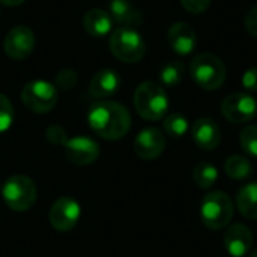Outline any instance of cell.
<instances>
[{
  "instance_id": "ac0fdd59",
  "label": "cell",
  "mask_w": 257,
  "mask_h": 257,
  "mask_svg": "<svg viewBox=\"0 0 257 257\" xmlns=\"http://www.w3.org/2000/svg\"><path fill=\"white\" fill-rule=\"evenodd\" d=\"M111 24H113V20L110 14L99 8L87 11L83 17V26L86 32L92 36L101 38V36L108 35V32L111 30Z\"/></svg>"
},
{
  "instance_id": "44dd1931",
  "label": "cell",
  "mask_w": 257,
  "mask_h": 257,
  "mask_svg": "<svg viewBox=\"0 0 257 257\" xmlns=\"http://www.w3.org/2000/svg\"><path fill=\"white\" fill-rule=\"evenodd\" d=\"M224 170L227 173V176H230L232 179L236 181H242L245 178H248L253 172L251 163L241 155H232L226 160L224 164Z\"/></svg>"
},
{
  "instance_id": "f1b7e54d",
  "label": "cell",
  "mask_w": 257,
  "mask_h": 257,
  "mask_svg": "<svg viewBox=\"0 0 257 257\" xmlns=\"http://www.w3.org/2000/svg\"><path fill=\"white\" fill-rule=\"evenodd\" d=\"M242 86L248 92H257V66L247 69L242 75Z\"/></svg>"
},
{
  "instance_id": "603a6c76",
  "label": "cell",
  "mask_w": 257,
  "mask_h": 257,
  "mask_svg": "<svg viewBox=\"0 0 257 257\" xmlns=\"http://www.w3.org/2000/svg\"><path fill=\"white\" fill-rule=\"evenodd\" d=\"M164 131L173 139H181L188 131V120L181 113H172L164 119Z\"/></svg>"
},
{
  "instance_id": "d6986e66",
  "label": "cell",
  "mask_w": 257,
  "mask_h": 257,
  "mask_svg": "<svg viewBox=\"0 0 257 257\" xmlns=\"http://www.w3.org/2000/svg\"><path fill=\"white\" fill-rule=\"evenodd\" d=\"M236 206L242 217L257 220V182L242 187L236 196Z\"/></svg>"
},
{
  "instance_id": "4fadbf2b",
  "label": "cell",
  "mask_w": 257,
  "mask_h": 257,
  "mask_svg": "<svg viewBox=\"0 0 257 257\" xmlns=\"http://www.w3.org/2000/svg\"><path fill=\"white\" fill-rule=\"evenodd\" d=\"M167 41L170 48L181 56L193 53L197 45V36L194 29L184 21H178L170 26L167 32Z\"/></svg>"
},
{
  "instance_id": "ba28073f",
  "label": "cell",
  "mask_w": 257,
  "mask_h": 257,
  "mask_svg": "<svg viewBox=\"0 0 257 257\" xmlns=\"http://www.w3.org/2000/svg\"><path fill=\"white\" fill-rule=\"evenodd\" d=\"M80 217H81V208H80L78 202L69 196L59 197L53 203V206L48 212L50 224L57 232L72 230L77 226Z\"/></svg>"
},
{
  "instance_id": "2e32d148",
  "label": "cell",
  "mask_w": 257,
  "mask_h": 257,
  "mask_svg": "<svg viewBox=\"0 0 257 257\" xmlns=\"http://www.w3.org/2000/svg\"><path fill=\"white\" fill-rule=\"evenodd\" d=\"M110 17L120 27L136 29L143 23L140 9L131 0H110Z\"/></svg>"
},
{
  "instance_id": "30bf717a",
  "label": "cell",
  "mask_w": 257,
  "mask_h": 257,
  "mask_svg": "<svg viewBox=\"0 0 257 257\" xmlns=\"http://www.w3.org/2000/svg\"><path fill=\"white\" fill-rule=\"evenodd\" d=\"M65 157L75 166H90L99 158V145L89 136H77L66 142Z\"/></svg>"
},
{
  "instance_id": "7402d4cb",
  "label": "cell",
  "mask_w": 257,
  "mask_h": 257,
  "mask_svg": "<svg viewBox=\"0 0 257 257\" xmlns=\"http://www.w3.org/2000/svg\"><path fill=\"white\" fill-rule=\"evenodd\" d=\"M184 74H185V68H184V65L181 62H178V60L167 62L160 71V81L164 86L173 87V86H178L182 81Z\"/></svg>"
},
{
  "instance_id": "f546056e",
  "label": "cell",
  "mask_w": 257,
  "mask_h": 257,
  "mask_svg": "<svg viewBox=\"0 0 257 257\" xmlns=\"http://www.w3.org/2000/svg\"><path fill=\"white\" fill-rule=\"evenodd\" d=\"M245 29L251 36L257 38V6L248 11L245 17Z\"/></svg>"
},
{
  "instance_id": "9a60e30c",
  "label": "cell",
  "mask_w": 257,
  "mask_h": 257,
  "mask_svg": "<svg viewBox=\"0 0 257 257\" xmlns=\"http://www.w3.org/2000/svg\"><path fill=\"white\" fill-rule=\"evenodd\" d=\"M223 244L232 257H244L253 245L251 230L245 224H233L224 233Z\"/></svg>"
},
{
  "instance_id": "ffe728a7",
  "label": "cell",
  "mask_w": 257,
  "mask_h": 257,
  "mask_svg": "<svg viewBox=\"0 0 257 257\" xmlns=\"http://www.w3.org/2000/svg\"><path fill=\"white\" fill-rule=\"evenodd\" d=\"M193 179L196 185L202 190H209L218 179V170L214 164L202 161L194 167Z\"/></svg>"
},
{
  "instance_id": "8992f818",
  "label": "cell",
  "mask_w": 257,
  "mask_h": 257,
  "mask_svg": "<svg viewBox=\"0 0 257 257\" xmlns=\"http://www.w3.org/2000/svg\"><path fill=\"white\" fill-rule=\"evenodd\" d=\"M110 51L125 63H137L146 53V44L136 29L119 27L110 36Z\"/></svg>"
},
{
  "instance_id": "52a82bcc",
  "label": "cell",
  "mask_w": 257,
  "mask_h": 257,
  "mask_svg": "<svg viewBox=\"0 0 257 257\" xmlns=\"http://www.w3.org/2000/svg\"><path fill=\"white\" fill-rule=\"evenodd\" d=\"M23 104L33 113H48L57 104V89L48 81H29L21 90Z\"/></svg>"
},
{
  "instance_id": "e0dca14e",
  "label": "cell",
  "mask_w": 257,
  "mask_h": 257,
  "mask_svg": "<svg viewBox=\"0 0 257 257\" xmlns=\"http://www.w3.org/2000/svg\"><path fill=\"white\" fill-rule=\"evenodd\" d=\"M120 87V75L110 68L99 69L90 80L89 92L95 98L113 96Z\"/></svg>"
},
{
  "instance_id": "5b68a950",
  "label": "cell",
  "mask_w": 257,
  "mask_h": 257,
  "mask_svg": "<svg viewBox=\"0 0 257 257\" xmlns=\"http://www.w3.org/2000/svg\"><path fill=\"white\" fill-rule=\"evenodd\" d=\"M233 202L223 191H212L206 194L200 205L202 223L211 230H220L233 218Z\"/></svg>"
},
{
  "instance_id": "d4e9b609",
  "label": "cell",
  "mask_w": 257,
  "mask_h": 257,
  "mask_svg": "<svg viewBox=\"0 0 257 257\" xmlns=\"http://www.w3.org/2000/svg\"><path fill=\"white\" fill-rule=\"evenodd\" d=\"M14 122V107L11 101L0 93V133H5L11 128Z\"/></svg>"
},
{
  "instance_id": "277c9868",
  "label": "cell",
  "mask_w": 257,
  "mask_h": 257,
  "mask_svg": "<svg viewBox=\"0 0 257 257\" xmlns=\"http://www.w3.org/2000/svg\"><path fill=\"white\" fill-rule=\"evenodd\" d=\"M2 197L9 209L14 212L29 211L38 197L35 182L26 175H14L2 185Z\"/></svg>"
},
{
  "instance_id": "3957f363",
  "label": "cell",
  "mask_w": 257,
  "mask_h": 257,
  "mask_svg": "<svg viewBox=\"0 0 257 257\" xmlns=\"http://www.w3.org/2000/svg\"><path fill=\"white\" fill-rule=\"evenodd\" d=\"M191 78L205 90H217L226 81V65L212 53H202L190 63Z\"/></svg>"
},
{
  "instance_id": "7a4b0ae2",
  "label": "cell",
  "mask_w": 257,
  "mask_h": 257,
  "mask_svg": "<svg viewBox=\"0 0 257 257\" xmlns=\"http://www.w3.org/2000/svg\"><path fill=\"white\" fill-rule=\"evenodd\" d=\"M134 107L140 117L155 122L166 116L169 110V98L163 86L155 81H145L136 89Z\"/></svg>"
},
{
  "instance_id": "4316f807",
  "label": "cell",
  "mask_w": 257,
  "mask_h": 257,
  "mask_svg": "<svg viewBox=\"0 0 257 257\" xmlns=\"http://www.w3.org/2000/svg\"><path fill=\"white\" fill-rule=\"evenodd\" d=\"M45 137L51 145H62V146H65L66 142L69 140L65 128L60 125H50L45 130Z\"/></svg>"
},
{
  "instance_id": "4dcf8cb0",
  "label": "cell",
  "mask_w": 257,
  "mask_h": 257,
  "mask_svg": "<svg viewBox=\"0 0 257 257\" xmlns=\"http://www.w3.org/2000/svg\"><path fill=\"white\" fill-rule=\"evenodd\" d=\"M3 5H6V6H18V5H21L23 2H26V0H0Z\"/></svg>"
},
{
  "instance_id": "7c38bea8",
  "label": "cell",
  "mask_w": 257,
  "mask_h": 257,
  "mask_svg": "<svg viewBox=\"0 0 257 257\" xmlns=\"http://www.w3.org/2000/svg\"><path fill=\"white\" fill-rule=\"evenodd\" d=\"M166 148V137L158 128L149 126L142 130L134 140V152L139 158L151 161L158 158Z\"/></svg>"
},
{
  "instance_id": "1f68e13d",
  "label": "cell",
  "mask_w": 257,
  "mask_h": 257,
  "mask_svg": "<svg viewBox=\"0 0 257 257\" xmlns=\"http://www.w3.org/2000/svg\"><path fill=\"white\" fill-rule=\"evenodd\" d=\"M251 257H257V250L253 253V254H251Z\"/></svg>"
},
{
  "instance_id": "83f0119b",
  "label": "cell",
  "mask_w": 257,
  "mask_h": 257,
  "mask_svg": "<svg viewBox=\"0 0 257 257\" xmlns=\"http://www.w3.org/2000/svg\"><path fill=\"white\" fill-rule=\"evenodd\" d=\"M181 3L191 14H203L209 8L211 0H181Z\"/></svg>"
},
{
  "instance_id": "6da1fadb",
  "label": "cell",
  "mask_w": 257,
  "mask_h": 257,
  "mask_svg": "<svg viewBox=\"0 0 257 257\" xmlns=\"http://www.w3.org/2000/svg\"><path fill=\"white\" fill-rule=\"evenodd\" d=\"M93 133L105 140H120L131 128V114L123 104L116 101H99L87 114Z\"/></svg>"
},
{
  "instance_id": "5bb4252c",
  "label": "cell",
  "mask_w": 257,
  "mask_h": 257,
  "mask_svg": "<svg viewBox=\"0 0 257 257\" xmlns=\"http://www.w3.org/2000/svg\"><path fill=\"white\" fill-rule=\"evenodd\" d=\"M194 143L203 151H214L221 142V131L217 122L211 117H200L191 128Z\"/></svg>"
},
{
  "instance_id": "484cf974",
  "label": "cell",
  "mask_w": 257,
  "mask_h": 257,
  "mask_svg": "<svg viewBox=\"0 0 257 257\" xmlns=\"http://www.w3.org/2000/svg\"><path fill=\"white\" fill-rule=\"evenodd\" d=\"M77 81L78 75L74 69H62L56 75V86L62 90H71L72 87H75Z\"/></svg>"
},
{
  "instance_id": "9c48e42d",
  "label": "cell",
  "mask_w": 257,
  "mask_h": 257,
  "mask_svg": "<svg viewBox=\"0 0 257 257\" xmlns=\"http://www.w3.org/2000/svg\"><path fill=\"white\" fill-rule=\"evenodd\" d=\"M221 113L232 123H247L256 117V99L248 93H232L223 101Z\"/></svg>"
},
{
  "instance_id": "8fae6325",
  "label": "cell",
  "mask_w": 257,
  "mask_h": 257,
  "mask_svg": "<svg viewBox=\"0 0 257 257\" xmlns=\"http://www.w3.org/2000/svg\"><path fill=\"white\" fill-rule=\"evenodd\" d=\"M35 47V35L27 26H17L11 29L5 38V53L14 60L26 59Z\"/></svg>"
},
{
  "instance_id": "cb8c5ba5",
  "label": "cell",
  "mask_w": 257,
  "mask_h": 257,
  "mask_svg": "<svg viewBox=\"0 0 257 257\" xmlns=\"http://www.w3.org/2000/svg\"><path fill=\"white\" fill-rule=\"evenodd\" d=\"M239 143L247 154L257 157V125H248L241 131Z\"/></svg>"
}]
</instances>
